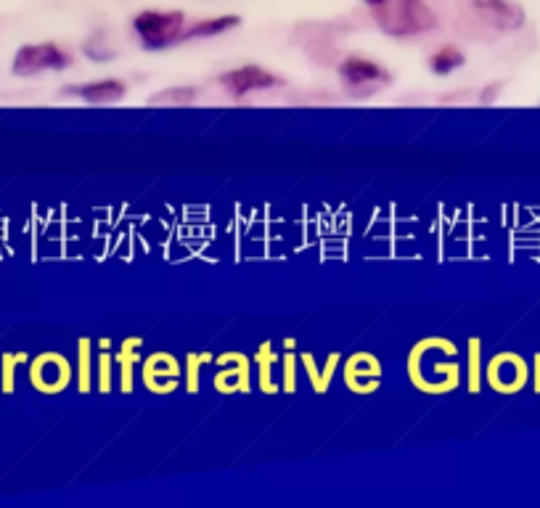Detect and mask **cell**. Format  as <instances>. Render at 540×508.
<instances>
[{
    "mask_svg": "<svg viewBox=\"0 0 540 508\" xmlns=\"http://www.w3.org/2000/svg\"><path fill=\"white\" fill-rule=\"evenodd\" d=\"M374 22L390 38H416L437 27V14L427 0H387L374 8Z\"/></svg>",
    "mask_w": 540,
    "mask_h": 508,
    "instance_id": "6da1fadb",
    "label": "cell"
},
{
    "mask_svg": "<svg viewBox=\"0 0 540 508\" xmlns=\"http://www.w3.org/2000/svg\"><path fill=\"white\" fill-rule=\"evenodd\" d=\"M133 30L141 38L143 48L159 51V48H167V45L183 40L186 16H183V11H141L133 19Z\"/></svg>",
    "mask_w": 540,
    "mask_h": 508,
    "instance_id": "7a4b0ae2",
    "label": "cell"
},
{
    "mask_svg": "<svg viewBox=\"0 0 540 508\" xmlns=\"http://www.w3.org/2000/svg\"><path fill=\"white\" fill-rule=\"evenodd\" d=\"M72 64L67 51H61L56 43H32L19 48L14 56V75L32 77L48 69H67Z\"/></svg>",
    "mask_w": 540,
    "mask_h": 508,
    "instance_id": "3957f363",
    "label": "cell"
},
{
    "mask_svg": "<svg viewBox=\"0 0 540 508\" xmlns=\"http://www.w3.org/2000/svg\"><path fill=\"white\" fill-rule=\"evenodd\" d=\"M339 80L345 83L347 90L358 93L360 88H368V93H374L376 88L392 83V75L387 69H382L376 61L363 59V56H347L339 64Z\"/></svg>",
    "mask_w": 540,
    "mask_h": 508,
    "instance_id": "277c9868",
    "label": "cell"
},
{
    "mask_svg": "<svg viewBox=\"0 0 540 508\" xmlns=\"http://www.w3.org/2000/svg\"><path fill=\"white\" fill-rule=\"evenodd\" d=\"M218 83L223 85L231 96L241 98V96H247V93H255V90L278 88V85H284V80L273 75V72H268V69L255 67V64H247V67L231 69V72L220 75Z\"/></svg>",
    "mask_w": 540,
    "mask_h": 508,
    "instance_id": "5b68a950",
    "label": "cell"
},
{
    "mask_svg": "<svg viewBox=\"0 0 540 508\" xmlns=\"http://www.w3.org/2000/svg\"><path fill=\"white\" fill-rule=\"evenodd\" d=\"M472 6L480 11V16L495 30L511 32L525 24V8L514 0H472Z\"/></svg>",
    "mask_w": 540,
    "mask_h": 508,
    "instance_id": "8992f818",
    "label": "cell"
},
{
    "mask_svg": "<svg viewBox=\"0 0 540 508\" xmlns=\"http://www.w3.org/2000/svg\"><path fill=\"white\" fill-rule=\"evenodd\" d=\"M67 93L72 96H80L88 104H117L125 98L128 93V85L122 83V80H96V83H85L80 88H69Z\"/></svg>",
    "mask_w": 540,
    "mask_h": 508,
    "instance_id": "52a82bcc",
    "label": "cell"
},
{
    "mask_svg": "<svg viewBox=\"0 0 540 508\" xmlns=\"http://www.w3.org/2000/svg\"><path fill=\"white\" fill-rule=\"evenodd\" d=\"M241 16L228 14V16H218V19H202L196 22L191 30L183 32V40H194V38H215V35H223V32L239 27Z\"/></svg>",
    "mask_w": 540,
    "mask_h": 508,
    "instance_id": "ba28073f",
    "label": "cell"
},
{
    "mask_svg": "<svg viewBox=\"0 0 540 508\" xmlns=\"http://www.w3.org/2000/svg\"><path fill=\"white\" fill-rule=\"evenodd\" d=\"M466 56L458 51L456 45H443L440 51L432 53V59H429V69L435 72V75H450V72H456L458 67H464Z\"/></svg>",
    "mask_w": 540,
    "mask_h": 508,
    "instance_id": "9c48e42d",
    "label": "cell"
},
{
    "mask_svg": "<svg viewBox=\"0 0 540 508\" xmlns=\"http://www.w3.org/2000/svg\"><path fill=\"white\" fill-rule=\"evenodd\" d=\"M196 96H199V90L196 88H186V85H180V88H170V90H162V93H157V96L149 98L151 106L157 104H165V106H188L194 104Z\"/></svg>",
    "mask_w": 540,
    "mask_h": 508,
    "instance_id": "30bf717a",
    "label": "cell"
},
{
    "mask_svg": "<svg viewBox=\"0 0 540 508\" xmlns=\"http://www.w3.org/2000/svg\"><path fill=\"white\" fill-rule=\"evenodd\" d=\"M498 93H501V83H493L490 85L488 90H485V93H482V104H490V101H495V96H498Z\"/></svg>",
    "mask_w": 540,
    "mask_h": 508,
    "instance_id": "8fae6325",
    "label": "cell"
},
{
    "mask_svg": "<svg viewBox=\"0 0 540 508\" xmlns=\"http://www.w3.org/2000/svg\"><path fill=\"white\" fill-rule=\"evenodd\" d=\"M363 3H366L368 8H379V6H384L387 0H363Z\"/></svg>",
    "mask_w": 540,
    "mask_h": 508,
    "instance_id": "7c38bea8",
    "label": "cell"
}]
</instances>
